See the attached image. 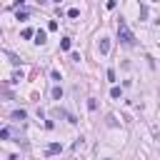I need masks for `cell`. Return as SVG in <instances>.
<instances>
[{"label": "cell", "mask_w": 160, "mask_h": 160, "mask_svg": "<svg viewBox=\"0 0 160 160\" xmlns=\"http://www.w3.org/2000/svg\"><path fill=\"white\" fill-rule=\"evenodd\" d=\"M118 38H120V43H123V45H135V35H133V30L128 28V23H125V20H120V23H118Z\"/></svg>", "instance_id": "6da1fadb"}, {"label": "cell", "mask_w": 160, "mask_h": 160, "mask_svg": "<svg viewBox=\"0 0 160 160\" xmlns=\"http://www.w3.org/2000/svg\"><path fill=\"white\" fill-rule=\"evenodd\" d=\"M100 53H103V55L110 53V40L108 38H100Z\"/></svg>", "instance_id": "7a4b0ae2"}, {"label": "cell", "mask_w": 160, "mask_h": 160, "mask_svg": "<svg viewBox=\"0 0 160 160\" xmlns=\"http://www.w3.org/2000/svg\"><path fill=\"white\" fill-rule=\"evenodd\" d=\"M60 150H63V145H60V143H50V145H48V155H55V153H60Z\"/></svg>", "instance_id": "3957f363"}, {"label": "cell", "mask_w": 160, "mask_h": 160, "mask_svg": "<svg viewBox=\"0 0 160 160\" xmlns=\"http://www.w3.org/2000/svg\"><path fill=\"white\" fill-rule=\"evenodd\" d=\"M35 43H40V45L45 43V30H38V33H35Z\"/></svg>", "instance_id": "277c9868"}, {"label": "cell", "mask_w": 160, "mask_h": 160, "mask_svg": "<svg viewBox=\"0 0 160 160\" xmlns=\"http://www.w3.org/2000/svg\"><path fill=\"white\" fill-rule=\"evenodd\" d=\"M70 45H73L70 38H63V40H60V48H63V50H70Z\"/></svg>", "instance_id": "5b68a950"}, {"label": "cell", "mask_w": 160, "mask_h": 160, "mask_svg": "<svg viewBox=\"0 0 160 160\" xmlns=\"http://www.w3.org/2000/svg\"><path fill=\"white\" fill-rule=\"evenodd\" d=\"M13 120H25V110H15L13 113Z\"/></svg>", "instance_id": "8992f818"}, {"label": "cell", "mask_w": 160, "mask_h": 160, "mask_svg": "<svg viewBox=\"0 0 160 160\" xmlns=\"http://www.w3.org/2000/svg\"><path fill=\"white\" fill-rule=\"evenodd\" d=\"M8 138H10V130L3 128V130H0V140H8Z\"/></svg>", "instance_id": "52a82bcc"}, {"label": "cell", "mask_w": 160, "mask_h": 160, "mask_svg": "<svg viewBox=\"0 0 160 160\" xmlns=\"http://www.w3.org/2000/svg\"><path fill=\"white\" fill-rule=\"evenodd\" d=\"M20 35H23V38H25V40H28V38H33V35H35V33H33V30H30V28H25V30H23V33H20Z\"/></svg>", "instance_id": "ba28073f"}, {"label": "cell", "mask_w": 160, "mask_h": 160, "mask_svg": "<svg viewBox=\"0 0 160 160\" xmlns=\"http://www.w3.org/2000/svg\"><path fill=\"white\" fill-rule=\"evenodd\" d=\"M53 98H55V100H60V98H63V90L55 88V90H53Z\"/></svg>", "instance_id": "9c48e42d"}, {"label": "cell", "mask_w": 160, "mask_h": 160, "mask_svg": "<svg viewBox=\"0 0 160 160\" xmlns=\"http://www.w3.org/2000/svg\"><path fill=\"white\" fill-rule=\"evenodd\" d=\"M88 108H90V110H95V108H98V103H95V98H90V100H88Z\"/></svg>", "instance_id": "30bf717a"}, {"label": "cell", "mask_w": 160, "mask_h": 160, "mask_svg": "<svg viewBox=\"0 0 160 160\" xmlns=\"http://www.w3.org/2000/svg\"><path fill=\"white\" fill-rule=\"evenodd\" d=\"M55 3H60V0H55Z\"/></svg>", "instance_id": "8fae6325"}]
</instances>
